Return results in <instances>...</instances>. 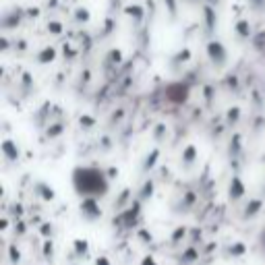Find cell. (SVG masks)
Masks as SVG:
<instances>
[{"mask_svg":"<svg viewBox=\"0 0 265 265\" xmlns=\"http://www.w3.org/2000/svg\"><path fill=\"white\" fill-rule=\"evenodd\" d=\"M73 187L81 197H85V199L94 197L96 199V197H104L106 193H108L110 183L104 176L102 170L79 166V168L73 170Z\"/></svg>","mask_w":265,"mask_h":265,"instance_id":"6da1fadb","label":"cell"},{"mask_svg":"<svg viewBox=\"0 0 265 265\" xmlns=\"http://www.w3.org/2000/svg\"><path fill=\"white\" fill-rule=\"evenodd\" d=\"M207 56H209L211 64H214L216 68H222V66L226 64L228 52H226V48H224V44H222V42L211 40V42L207 44Z\"/></svg>","mask_w":265,"mask_h":265,"instance_id":"7a4b0ae2","label":"cell"},{"mask_svg":"<svg viewBox=\"0 0 265 265\" xmlns=\"http://www.w3.org/2000/svg\"><path fill=\"white\" fill-rule=\"evenodd\" d=\"M81 216L87 218V220L100 218V216H102V209H100V205H98V199H94V197L83 199V201H81Z\"/></svg>","mask_w":265,"mask_h":265,"instance_id":"3957f363","label":"cell"},{"mask_svg":"<svg viewBox=\"0 0 265 265\" xmlns=\"http://www.w3.org/2000/svg\"><path fill=\"white\" fill-rule=\"evenodd\" d=\"M244 195V185L238 176H234L232 183H230V199H240Z\"/></svg>","mask_w":265,"mask_h":265,"instance_id":"277c9868","label":"cell"},{"mask_svg":"<svg viewBox=\"0 0 265 265\" xmlns=\"http://www.w3.org/2000/svg\"><path fill=\"white\" fill-rule=\"evenodd\" d=\"M3 153H5V155L9 157V160L13 162V160H17V157H19V147H17L11 139H7L5 143H3Z\"/></svg>","mask_w":265,"mask_h":265,"instance_id":"5b68a950","label":"cell"},{"mask_svg":"<svg viewBox=\"0 0 265 265\" xmlns=\"http://www.w3.org/2000/svg\"><path fill=\"white\" fill-rule=\"evenodd\" d=\"M236 33L240 35V38H249V35H251V25H249V21H246V19L238 21V23H236Z\"/></svg>","mask_w":265,"mask_h":265,"instance_id":"8992f818","label":"cell"},{"mask_svg":"<svg viewBox=\"0 0 265 265\" xmlns=\"http://www.w3.org/2000/svg\"><path fill=\"white\" fill-rule=\"evenodd\" d=\"M203 11H205V21H207V29H209V31H214V27H216V13H214V9H211V7H205Z\"/></svg>","mask_w":265,"mask_h":265,"instance_id":"52a82bcc","label":"cell"},{"mask_svg":"<svg viewBox=\"0 0 265 265\" xmlns=\"http://www.w3.org/2000/svg\"><path fill=\"white\" fill-rule=\"evenodd\" d=\"M54 56H56V50H54V48H46L42 54L38 56V60H40L42 64H46V62H52V60H54Z\"/></svg>","mask_w":265,"mask_h":265,"instance_id":"ba28073f","label":"cell"},{"mask_svg":"<svg viewBox=\"0 0 265 265\" xmlns=\"http://www.w3.org/2000/svg\"><path fill=\"white\" fill-rule=\"evenodd\" d=\"M125 13H127V15H133V17H135V21H141V19H143V9H141L139 5H131V7H127Z\"/></svg>","mask_w":265,"mask_h":265,"instance_id":"9c48e42d","label":"cell"},{"mask_svg":"<svg viewBox=\"0 0 265 265\" xmlns=\"http://www.w3.org/2000/svg\"><path fill=\"white\" fill-rule=\"evenodd\" d=\"M195 155H197V149L193 147V145H189L185 151H183V162L189 166V164H193V160H195Z\"/></svg>","mask_w":265,"mask_h":265,"instance_id":"30bf717a","label":"cell"},{"mask_svg":"<svg viewBox=\"0 0 265 265\" xmlns=\"http://www.w3.org/2000/svg\"><path fill=\"white\" fill-rule=\"evenodd\" d=\"M157 155H160V151H157V149H153L151 155H147V160H145V170L153 168V164H155V160H157Z\"/></svg>","mask_w":265,"mask_h":265,"instance_id":"8fae6325","label":"cell"},{"mask_svg":"<svg viewBox=\"0 0 265 265\" xmlns=\"http://www.w3.org/2000/svg\"><path fill=\"white\" fill-rule=\"evenodd\" d=\"M75 19L77 21H90V11H87V9H77Z\"/></svg>","mask_w":265,"mask_h":265,"instance_id":"7c38bea8","label":"cell"},{"mask_svg":"<svg viewBox=\"0 0 265 265\" xmlns=\"http://www.w3.org/2000/svg\"><path fill=\"white\" fill-rule=\"evenodd\" d=\"M238 114H240L238 108H230V110H228V122H230V125H234V122L238 120Z\"/></svg>","mask_w":265,"mask_h":265,"instance_id":"4fadbf2b","label":"cell"},{"mask_svg":"<svg viewBox=\"0 0 265 265\" xmlns=\"http://www.w3.org/2000/svg\"><path fill=\"white\" fill-rule=\"evenodd\" d=\"M48 31H52L54 35H58V33L62 31V25H60L58 21H50V23H48Z\"/></svg>","mask_w":265,"mask_h":265,"instance_id":"5bb4252c","label":"cell"},{"mask_svg":"<svg viewBox=\"0 0 265 265\" xmlns=\"http://www.w3.org/2000/svg\"><path fill=\"white\" fill-rule=\"evenodd\" d=\"M259 207H261V201H253L249 207H246V211H244V216H253L255 211H259Z\"/></svg>","mask_w":265,"mask_h":265,"instance_id":"9a60e30c","label":"cell"},{"mask_svg":"<svg viewBox=\"0 0 265 265\" xmlns=\"http://www.w3.org/2000/svg\"><path fill=\"white\" fill-rule=\"evenodd\" d=\"M60 131H62V125H54L52 129H48V135L50 137H56V135H60Z\"/></svg>","mask_w":265,"mask_h":265,"instance_id":"2e32d148","label":"cell"},{"mask_svg":"<svg viewBox=\"0 0 265 265\" xmlns=\"http://www.w3.org/2000/svg\"><path fill=\"white\" fill-rule=\"evenodd\" d=\"M151 193H153V183H147V185L143 187V195H141V197H143V199H145L147 195L151 197Z\"/></svg>","mask_w":265,"mask_h":265,"instance_id":"e0dca14e","label":"cell"},{"mask_svg":"<svg viewBox=\"0 0 265 265\" xmlns=\"http://www.w3.org/2000/svg\"><path fill=\"white\" fill-rule=\"evenodd\" d=\"M75 244H77V251H79V253H81V251H83V253H87V249H90V244H87L85 240H83V242H81V240H77Z\"/></svg>","mask_w":265,"mask_h":265,"instance_id":"ac0fdd59","label":"cell"},{"mask_svg":"<svg viewBox=\"0 0 265 265\" xmlns=\"http://www.w3.org/2000/svg\"><path fill=\"white\" fill-rule=\"evenodd\" d=\"M141 265H157V261H155L151 255H149V257H145L143 261H141Z\"/></svg>","mask_w":265,"mask_h":265,"instance_id":"d6986e66","label":"cell"},{"mask_svg":"<svg viewBox=\"0 0 265 265\" xmlns=\"http://www.w3.org/2000/svg\"><path fill=\"white\" fill-rule=\"evenodd\" d=\"M249 3H251V7H255V9L265 7V0H249Z\"/></svg>","mask_w":265,"mask_h":265,"instance_id":"ffe728a7","label":"cell"},{"mask_svg":"<svg viewBox=\"0 0 265 265\" xmlns=\"http://www.w3.org/2000/svg\"><path fill=\"white\" fill-rule=\"evenodd\" d=\"M96 265H110V261L106 259V257H100V259L96 261Z\"/></svg>","mask_w":265,"mask_h":265,"instance_id":"44dd1931","label":"cell"},{"mask_svg":"<svg viewBox=\"0 0 265 265\" xmlns=\"http://www.w3.org/2000/svg\"><path fill=\"white\" fill-rule=\"evenodd\" d=\"M162 133H164V125H160V127H157V129H155V137H157V139H160V137H162Z\"/></svg>","mask_w":265,"mask_h":265,"instance_id":"7402d4cb","label":"cell"},{"mask_svg":"<svg viewBox=\"0 0 265 265\" xmlns=\"http://www.w3.org/2000/svg\"><path fill=\"white\" fill-rule=\"evenodd\" d=\"M261 242H263V244H265V232H263V236H261Z\"/></svg>","mask_w":265,"mask_h":265,"instance_id":"603a6c76","label":"cell"}]
</instances>
